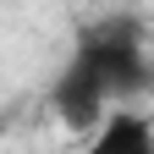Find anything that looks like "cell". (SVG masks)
<instances>
[{
  "label": "cell",
  "instance_id": "obj_2",
  "mask_svg": "<svg viewBox=\"0 0 154 154\" xmlns=\"http://www.w3.org/2000/svg\"><path fill=\"white\" fill-rule=\"evenodd\" d=\"M88 149L94 154H154V121L143 110H127V105H110L88 132Z\"/></svg>",
  "mask_w": 154,
  "mask_h": 154
},
{
  "label": "cell",
  "instance_id": "obj_1",
  "mask_svg": "<svg viewBox=\"0 0 154 154\" xmlns=\"http://www.w3.org/2000/svg\"><path fill=\"white\" fill-rule=\"evenodd\" d=\"M149 88H154L149 28L138 11H116V17H99L77 33L66 66L50 83V110L66 127L88 132L110 105H138Z\"/></svg>",
  "mask_w": 154,
  "mask_h": 154
}]
</instances>
